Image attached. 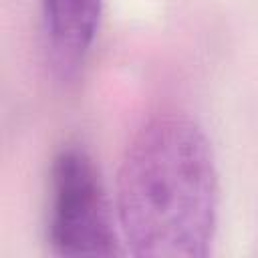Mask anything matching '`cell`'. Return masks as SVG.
<instances>
[{
  "label": "cell",
  "mask_w": 258,
  "mask_h": 258,
  "mask_svg": "<svg viewBox=\"0 0 258 258\" xmlns=\"http://www.w3.org/2000/svg\"><path fill=\"white\" fill-rule=\"evenodd\" d=\"M103 0H42L48 60L60 79L83 67L99 30Z\"/></svg>",
  "instance_id": "3"
},
{
  "label": "cell",
  "mask_w": 258,
  "mask_h": 258,
  "mask_svg": "<svg viewBox=\"0 0 258 258\" xmlns=\"http://www.w3.org/2000/svg\"><path fill=\"white\" fill-rule=\"evenodd\" d=\"M48 242L58 256L107 258L121 254L111 204L91 155L62 147L50 167Z\"/></svg>",
  "instance_id": "2"
},
{
  "label": "cell",
  "mask_w": 258,
  "mask_h": 258,
  "mask_svg": "<svg viewBox=\"0 0 258 258\" xmlns=\"http://www.w3.org/2000/svg\"><path fill=\"white\" fill-rule=\"evenodd\" d=\"M218 210V167L204 129L181 113L143 123L117 173V218L129 254L208 256Z\"/></svg>",
  "instance_id": "1"
}]
</instances>
